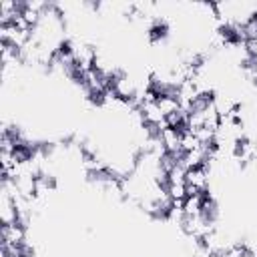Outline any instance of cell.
I'll use <instances>...</instances> for the list:
<instances>
[{
  "mask_svg": "<svg viewBox=\"0 0 257 257\" xmlns=\"http://www.w3.org/2000/svg\"><path fill=\"white\" fill-rule=\"evenodd\" d=\"M187 195H207L211 185V171L207 167H191L185 175Z\"/></svg>",
  "mask_w": 257,
  "mask_h": 257,
  "instance_id": "1",
  "label": "cell"
},
{
  "mask_svg": "<svg viewBox=\"0 0 257 257\" xmlns=\"http://www.w3.org/2000/svg\"><path fill=\"white\" fill-rule=\"evenodd\" d=\"M0 237H2V247H20L26 243V227L18 221L6 223L0 229Z\"/></svg>",
  "mask_w": 257,
  "mask_h": 257,
  "instance_id": "2",
  "label": "cell"
}]
</instances>
